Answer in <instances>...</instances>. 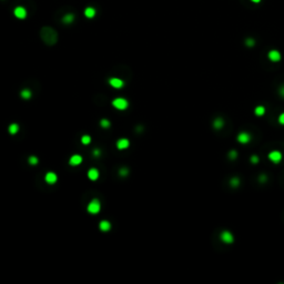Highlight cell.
I'll use <instances>...</instances> for the list:
<instances>
[{
	"instance_id": "obj_1",
	"label": "cell",
	"mask_w": 284,
	"mask_h": 284,
	"mask_svg": "<svg viewBox=\"0 0 284 284\" xmlns=\"http://www.w3.org/2000/svg\"><path fill=\"white\" fill-rule=\"evenodd\" d=\"M267 159L271 163L273 164H279L282 162V159H283V154L280 150H272L267 153Z\"/></svg>"
},
{
	"instance_id": "obj_2",
	"label": "cell",
	"mask_w": 284,
	"mask_h": 284,
	"mask_svg": "<svg viewBox=\"0 0 284 284\" xmlns=\"http://www.w3.org/2000/svg\"><path fill=\"white\" fill-rule=\"evenodd\" d=\"M251 140H252V136H251V133L247 132V131H241V132H239L238 136H236V141H238L240 144H242V145L249 144L251 142Z\"/></svg>"
},
{
	"instance_id": "obj_3",
	"label": "cell",
	"mask_w": 284,
	"mask_h": 284,
	"mask_svg": "<svg viewBox=\"0 0 284 284\" xmlns=\"http://www.w3.org/2000/svg\"><path fill=\"white\" fill-rule=\"evenodd\" d=\"M220 240L224 244H232L234 242V234L229 230H224L220 233Z\"/></svg>"
},
{
	"instance_id": "obj_4",
	"label": "cell",
	"mask_w": 284,
	"mask_h": 284,
	"mask_svg": "<svg viewBox=\"0 0 284 284\" xmlns=\"http://www.w3.org/2000/svg\"><path fill=\"white\" fill-rule=\"evenodd\" d=\"M128 101L123 98H116L112 101V106L118 110H124L128 108Z\"/></svg>"
},
{
	"instance_id": "obj_5",
	"label": "cell",
	"mask_w": 284,
	"mask_h": 284,
	"mask_svg": "<svg viewBox=\"0 0 284 284\" xmlns=\"http://www.w3.org/2000/svg\"><path fill=\"white\" fill-rule=\"evenodd\" d=\"M100 209H101V206H100V202L98 201L97 199L92 200V201L89 203V206H88V211H89L90 213H92V214L99 213Z\"/></svg>"
},
{
	"instance_id": "obj_6",
	"label": "cell",
	"mask_w": 284,
	"mask_h": 284,
	"mask_svg": "<svg viewBox=\"0 0 284 284\" xmlns=\"http://www.w3.org/2000/svg\"><path fill=\"white\" fill-rule=\"evenodd\" d=\"M267 58H269V60L272 62H279L282 59V56H281V52L279 51V50H275V49H273V50H270L269 51V53H267Z\"/></svg>"
},
{
	"instance_id": "obj_7",
	"label": "cell",
	"mask_w": 284,
	"mask_h": 284,
	"mask_svg": "<svg viewBox=\"0 0 284 284\" xmlns=\"http://www.w3.org/2000/svg\"><path fill=\"white\" fill-rule=\"evenodd\" d=\"M14 14L18 19H24L27 17V11L24 7H17L14 10Z\"/></svg>"
},
{
	"instance_id": "obj_8",
	"label": "cell",
	"mask_w": 284,
	"mask_h": 284,
	"mask_svg": "<svg viewBox=\"0 0 284 284\" xmlns=\"http://www.w3.org/2000/svg\"><path fill=\"white\" fill-rule=\"evenodd\" d=\"M265 113H266V108L264 106H262V104H259V106H257L254 108V114L257 116H259V118L263 116Z\"/></svg>"
},
{
	"instance_id": "obj_9",
	"label": "cell",
	"mask_w": 284,
	"mask_h": 284,
	"mask_svg": "<svg viewBox=\"0 0 284 284\" xmlns=\"http://www.w3.org/2000/svg\"><path fill=\"white\" fill-rule=\"evenodd\" d=\"M212 126L215 130H221V129L224 127V120H223L222 118H215V119L213 120Z\"/></svg>"
},
{
	"instance_id": "obj_10",
	"label": "cell",
	"mask_w": 284,
	"mask_h": 284,
	"mask_svg": "<svg viewBox=\"0 0 284 284\" xmlns=\"http://www.w3.org/2000/svg\"><path fill=\"white\" fill-rule=\"evenodd\" d=\"M110 85L113 87V88H116V89H120L121 87L123 86V81L121 80V79H118V78H112L110 79Z\"/></svg>"
},
{
	"instance_id": "obj_11",
	"label": "cell",
	"mask_w": 284,
	"mask_h": 284,
	"mask_svg": "<svg viewBox=\"0 0 284 284\" xmlns=\"http://www.w3.org/2000/svg\"><path fill=\"white\" fill-rule=\"evenodd\" d=\"M129 144H130L129 140H127V139H121V140L118 141L116 147H118L119 150H124V149H127V148L129 147Z\"/></svg>"
},
{
	"instance_id": "obj_12",
	"label": "cell",
	"mask_w": 284,
	"mask_h": 284,
	"mask_svg": "<svg viewBox=\"0 0 284 284\" xmlns=\"http://www.w3.org/2000/svg\"><path fill=\"white\" fill-rule=\"evenodd\" d=\"M69 162H70L71 165H78L82 162V158H81V155H79V154H75V155H72V157L70 158V161H69Z\"/></svg>"
},
{
	"instance_id": "obj_13",
	"label": "cell",
	"mask_w": 284,
	"mask_h": 284,
	"mask_svg": "<svg viewBox=\"0 0 284 284\" xmlns=\"http://www.w3.org/2000/svg\"><path fill=\"white\" fill-rule=\"evenodd\" d=\"M46 181L48 182L49 184H53L57 182V175L53 173V172H49L46 174Z\"/></svg>"
},
{
	"instance_id": "obj_14",
	"label": "cell",
	"mask_w": 284,
	"mask_h": 284,
	"mask_svg": "<svg viewBox=\"0 0 284 284\" xmlns=\"http://www.w3.org/2000/svg\"><path fill=\"white\" fill-rule=\"evenodd\" d=\"M88 177H89L90 180H93V181H94V180H97V179L99 178V172L94 168L90 169L89 172H88Z\"/></svg>"
},
{
	"instance_id": "obj_15",
	"label": "cell",
	"mask_w": 284,
	"mask_h": 284,
	"mask_svg": "<svg viewBox=\"0 0 284 284\" xmlns=\"http://www.w3.org/2000/svg\"><path fill=\"white\" fill-rule=\"evenodd\" d=\"M85 16H86L87 18H93L96 16V9H93V8H91V7H88L86 10H85Z\"/></svg>"
},
{
	"instance_id": "obj_16",
	"label": "cell",
	"mask_w": 284,
	"mask_h": 284,
	"mask_svg": "<svg viewBox=\"0 0 284 284\" xmlns=\"http://www.w3.org/2000/svg\"><path fill=\"white\" fill-rule=\"evenodd\" d=\"M240 183H241V180H240L238 177H233V178H231V180H230V185L234 189L240 187Z\"/></svg>"
},
{
	"instance_id": "obj_17",
	"label": "cell",
	"mask_w": 284,
	"mask_h": 284,
	"mask_svg": "<svg viewBox=\"0 0 284 284\" xmlns=\"http://www.w3.org/2000/svg\"><path fill=\"white\" fill-rule=\"evenodd\" d=\"M110 228H111V224H110L108 221H101V222H100V230H101V231L107 232V231L110 230Z\"/></svg>"
},
{
	"instance_id": "obj_18",
	"label": "cell",
	"mask_w": 284,
	"mask_h": 284,
	"mask_svg": "<svg viewBox=\"0 0 284 284\" xmlns=\"http://www.w3.org/2000/svg\"><path fill=\"white\" fill-rule=\"evenodd\" d=\"M73 19H75V16L72 14H67L63 17V22L65 24H71L72 21H73Z\"/></svg>"
},
{
	"instance_id": "obj_19",
	"label": "cell",
	"mask_w": 284,
	"mask_h": 284,
	"mask_svg": "<svg viewBox=\"0 0 284 284\" xmlns=\"http://www.w3.org/2000/svg\"><path fill=\"white\" fill-rule=\"evenodd\" d=\"M238 155H239V153H238V151L236 150H230L229 153H228V157H229L230 160L234 161L238 158Z\"/></svg>"
},
{
	"instance_id": "obj_20",
	"label": "cell",
	"mask_w": 284,
	"mask_h": 284,
	"mask_svg": "<svg viewBox=\"0 0 284 284\" xmlns=\"http://www.w3.org/2000/svg\"><path fill=\"white\" fill-rule=\"evenodd\" d=\"M18 130H19V127H18V124L16 123H12L9 127V132H10L11 134H16L18 132Z\"/></svg>"
},
{
	"instance_id": "obj_21",
	"label": "cell",
	"mask_w": 284,
	"mask_h": 284,
	"mask_svg": "<svg viewBox=\"0 0 284 284\" xmlns=\"http://www.w3.org/2000/svg\"><path fill=\"white\" fill-rule=\"evenodd\" d=\"M250 162L252 163V164H257V163L260 162V157H259V155H257V154H253V155H251Z\"/></svg>"
},
{
	"instance_id": "obj_22",
	"label": "cell",
	"mask_w": 284,
	"mask_h": 284,
	"mask_svg": "<svg viewBox=\"0 0 284 284\" xmlns=\"http://www.w3.org/2000/svg\"><path fill=\"white\" fill-rule=\"evenodd\" d=\"M21 97H22L24 99H29L31 97V91L28 89H24V91H21Z\"/></svg>"
},
{
	"instance_id": "obj_23",
	"label": "cell",
	"mask_w": 284,
	"mask_h": 284,
	"mask_svg": "<svg viewBox=\"0 0 284 284\" xmlns=\"http://www.w3.org/2000/svg\"><path fill=\"white\" fill-rule=\"evenodd\" d=\"M81 141H82L83 144H89L90 142H91V137H89V136H83Z\"/></svg>"
},
{
	"instance_id": "obj_24",
	"label": "cell",
	"mask_w": 284,
	"mask_h": 284,
	"mask_svg": "<svg viewBox=\"0 0 284 284\" xmlns=\"http://www.w3.org/2000/svg\"><path fill=\"white\" fill-rule=\"evenodd\" d=\"M277 122H279V124H281V126H284V112L280 113V116L277 118Z\"/></svg>"
},
{
	"instance_id": "obj_25",
	"label": "cell",
	"mask_w": 284,
	"mask_h": 284,
	"mask_svg": "<svg viewBox=\"0 0 284 284\" xmlns=\"http://www.w3.org/2000/svg\"><path fill=\"white\" fill-rule=\"evenodd\" d=\"M101 127H102V128H109L110 127V122L108 121V120H106V119L101 120Z\"/></svg>"
},
{
	"instance_id": "obj_26",
	"label": "cell",
	"mask_w": 284,
	"mask_h": 284,
	"mask_svg": "<svg viewBox=\"0 0 284 284\" xmlns=\"http://www.w3.org/2000/svg\"><path fill=\"white\" fill-rule=\"evenodd\" d=\"M245 45L247 46V47H253L254 45H255V41H254L253 39H247V41H245Z\"/></svg>"
},
{
	"instance_id": "obj_27",
	"label": "cell",
	"mask_w": 284,
	"mask_h": 284,
	"mask_svg": "<svg viewBox=\"0 0 284 284\" xmlns=\"http://www.w3.org/2000/svg\"><path fill=\"white\" fill-rule=\"evenodd\" d=\"M29 163H30V164H37L38 159L36 157H30V159H29Z\"/></svg>"
},
{
	"instance_id": "obj_28",
	"label": "cell",
	"mask_w": 284,
	"mask_h": 284,
	"mask_svg": "<svg viewBox=\"0 0 284 284\" xmlns=\"http://www.w3.org/2000/svg\"><path fill=\"white\" fill-rule=\"evenodd\" d=\"M259 181L262 182V183H263V182H266L267 181V175L266 174H261L260 178H259Z\"/></svg>"
},
{
	"instance_id": "obj_29",
	"label": "cell",
	"mask_w": 284,
	"mask_h": 284,
	"mask_svg": "<svg viewBox=\"0 0 284 284\" xmlns=\"http://www.w3.org/2000/svg\"><path fill=\"white\" fill-rule=\"evenodd\" d=\"M279 93H280V96L282 97V98H284V85L280 87V89H279Z\"/></svg>"
},
{
	"instance_id": "obj_30",
	"label": "cell",
	"mask_w": 284,
	"mask_h": 284,
	"mask_svg": "<svg viewBox=\"0 0 284 284\" xmlns=\"http://www.w3.org/2000/svg\"><path fill=\"white\" fill-rule=\"evenodd\" d=\"M120 174L123 175V177H124V175H127L128 174V170H127V169H121V170H120Z\"/></svg>"
},
{
	"instance_id": "obj_31",
	"label": "cell",
	"mask_w": 284,
	"mask_h": 284,
	"mask_svg": "<svg viewBox=\"0 0 284 284\" xmlns=\"http://www.w3.org/2000/svg\"><path fill=\"white\" fill-rule=\"evenodd\" d=\"M99 154H100L99 150H94V155H99Z\"/></svg>"
},
{
	"instance_id": "obj_32",
	"label": "cell",
	"mask_w": 284,
	"mask_h": 284,
	"mask_svg": "<svg viewBox=\"0 0 284 284\" xmlns=\"http://www.w3.org/2000/svg\"><path fill=\"white\" fill-rule=\"evenodd\" d=\"M251 1H253V2H255V4H257V2H260L261 0H251Z\"/></svg>"
}]
</instances>
